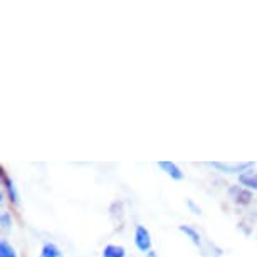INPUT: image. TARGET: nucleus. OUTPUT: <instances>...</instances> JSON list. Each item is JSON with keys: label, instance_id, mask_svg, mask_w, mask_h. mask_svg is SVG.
Returning a JSON list of instances; mask_svg holds the SVG:
<instances>
[{"label": "nucleus", "instance_id": "11", "mask_svg": "<svg viewBox=\"0 0 257 257\" xmlns=\"http://www.w3.org/2000/svg\"><path fill=\"white\" fill-rule=\"evenodd\" d=\"M12 224H14V220H12L11 212L2 210V215H0V225H2V229L4 230H9L12 227Z\"/></svg>", "mask_w": 257, "mask_h": 257}, {"label": "nucleus", "instance_id": "13", "mask_svg": "<svg viewBox=\"0 0 257 257\" xmlns=\"http://www.w3.org/2000/svg\"><path fill=\"white\" fill-rule=\"evenodd\" d=\"M147 257H158V255H157V252H155V250H150L147 254Z\"/></svg>", "mask_w": 257, "mask_h": 257}, {"label": "nucleus", "instance_id": "10", "mask_svg": "<svg viewBox=\"0 0 257 257\" xmlns=\"http://www.w3.org/2000/svg\"><path fill=\"white\" fill-rule=\"evenodd\" d=\"M0 257H17L16 249L6 239H2V242H0Z\"/></svg>", "mask_w": 257, "mask_h": 257}, {"label": "nucleus", "instance_id": "5", "mask_svg": "<svg viewBox=\"0 0 257 257\" xmlns=\"http://www.w3.org/2000/svg\"><path fill=\"white\" fill-rule=\"evenodd\" d=\"M158 167L162 168L172 180L180 182V180H183V177H185V173L182 172V168L173 162H158Z\"/></svg>", "mask_w": 257, "mask_h": 257}, {"label": "nucleus", "instance_id": "7", "mask_svg": "<svg viewBox=\"0 0 257 257\" xmlns=\"http://www.w3.org/2000/svg\"><path fill=\"white\" fill-rule=\"evenodd\" d=\"M178 230H180L182 234H185V237H188V239L192 240L193 245H197V247H200V249H202V235H200V232L195 229V227L182 224V225H178Z\"/></svg>", "mask_w": 257, "mask_h": 257}, {"label": "nucleus", "instance_id": "3", "mask_svg": "<svg viewBox=\"0 0 257 257\" xmlns=\"http://www.w3.org/2000/svg\"><path fill=\"white\" fill-rule=\"evenodd\" d=\"M227 193H229L230 200L237 203V205H247V203H250L252 198H254V193L250 190H247V188H244L242 185H232L229 190H227Z\"/></svg>", "mask_w": 257, "mask_h": 257}, {"label": "nucleus", "instance_id": "1", "mask_svg": "<svg viewBox=\"0 0 257 257\" xmlns=\"http://www.w3.org/2000/svg\"><path fill=\"white\" fill-rule=\"evenodd\" d=\"M213 168L219 170L220 173H229V175H237L244 173L245 170L254 168L252 162H212L210 163Z\"/></svg>", "mask_w": 257, "mask_h": 257}, {"label": "nucleus", "instance_id": "12", "mask_svg": "<svg viewBox=\"0 0 257 257\" xmlns=\"http://www.w3.org/2000/svg\"><path fill=\"white\" fill-rule=\"evenodd\" d=\"M187 207L190 208L192 213H195V215H202V208L198 207L197 203L192 200V198H188V200H187Z\"/></svg>", "mask_w": 257, "mask_h": 257}, {"label": "nucleus", "instance_id": "8", "mask_svg": "<svg viewBox=\"0 0 257 257\" xmlns=\"http://www.w3.org/2000/svg\"><path fill=\"white\" fill-rule=\"evenodd\" d=\"M101 257H126V249L119 244H108L104 245Z\"/></svg>", "mask_w": 257, "mask_h": 257}, {"label": "nucleus", "instance_id": "2", "mask_svg": "<svg viewBox=\"0 0 257 257\" xmlns=\"http://www.w3.org/2000/svg\"><path fill=\"white\" fill-rule=\"evenodd\" d=\"M133 239H135V245H137V249L140 252L148 254V252L152 250V245H153L152 234H150V230L145 225L137 224V227H135V237H133Z\"/></svg>", "mask_w": 257, "mask_h": 257}, {"label": "nucleus", "instance_id": "6", "mask_svg": "<svg viewBox=\"0 0 257 257\" xmlns=\"http://www.w3.org/2000/svg\"><path fill=\"white\" fill-rule=\"evenodd\" d=\"M239 183L247 190H255L257 192V172L254 168L245 170L244 173L239 175Z\"/></svg>", "mask_w": 257, "mask_h": 257}, {"label": "nucleus", "instance_id": "4", "mask_svg": "<svg viewBox=\"0 0 257 257\" xmlns=\"http://www.w3.org/2000/svg\"><path fill=\"white\" fill-rule=\"evenodd\" d=\"M2 187H4V192H6V195L9 198V202L12 203V205L19 207L21 205V195H19V190L16 187V183L11 177L7 175L6 170H2Z\"/></svg>", "mask_w": 257, "mask_h": 257}, {"label": "nucleus", "instance_id": "9", "mask_svg": "<svg viewBox=\"0 0 257 257\" xmlns=\"http://www.w3.org/2000/svg\"><path fill=\"white\" fill-rule=\"evenodd\" d=\"M41 257H64L59 245H56L54 242H46L41 249Z\"/></svg>", "mask_w": 257, "mask_h": 257}]
</instances>
